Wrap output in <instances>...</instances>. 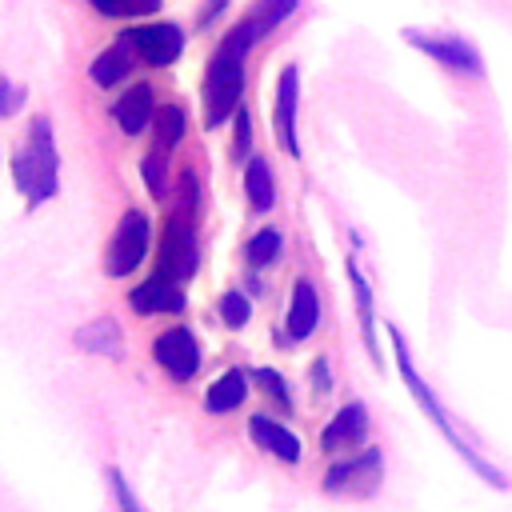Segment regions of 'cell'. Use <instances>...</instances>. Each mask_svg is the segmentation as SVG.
<instances>
[{"mask_svg": "<svg viewBox=\"0 0 512 512\" xmlns=\"http://www.w3.org/2000/svg\"><path fill=\"white\" fill-rule=\"evenodd\" d=\"M320 316H324V300H320L316 280L296 276V280H292V292H288L284 328L276 332V340H280L284 348H288V344H304V340H312L316 328H320Z\"/></svg>", "mask_w": 512, "mask_h": 512, "instance_id": "obj_10", "label": "cell"}, {"mask_svg": "<svg viewBox=\"0 0 512 512\" xmlns=\"http://www.w3.org/2000/svg\"><path fill=\"white\" fill-rule=\"evenodd\" d=\"M388 340H392V352H396V372H400V380L408 384V392H412V400L420 404V412L436 424V432L452 444V452H456V456H460V460H464V464H468L484 484H492V488H500V492H504V488H508V476H504V472H500V468H496V464H492V460H488V456H484V452H480V448H476V444L456 428V420L448 416V408L440 404V396H436V392L428 388V380L416 372L412 352H408V340H404V332H400L396 324H388Z\"/></svg>", "mask_w": 512, "mask_h": 512, "instance_id": "obj_2", "label": "cell"}, {"mask_svg": "<svg viewBox=\"0 0 512 512\" xmlns=\"http://www.w3.org/2000/svg\"><path fill=\"white\" fill-rule=\"evenodd\" d=\"M8 172H12V188L24 196L28 212L44 208L60 192V148H56V136H52V120L44 112L28 120V136L12 152Z\"/></svg>", "mask_w": 512, "mask_h": 512, "instance_id": "obj_3", "label": "cell"}, {"mask_svg": "<svg viewBox=\"0 0 512 512\" xmlns=\"http://www.w3.org/2000/svg\"><path fill=\"white\" fill-rule=\"evenodd\" d=\"M252 48L256 44L236 24L216 40V48L204 64V84H200L204 128H224L236 116V108L244 104V80H248V52Z\"/></svg>", "mask_w": 512, "mask_h": 512, "instance_id": "obj_1", "label": "cell"}, {"mask_svg": "<svg viewBox=\"0 0 512 512\" xmlns=\"http://www.w3.org/2000/svg\"><path fill=\"white\" fill-rule=\"evenodd\" d=\"M252 384L272 400L276 412H292V408H296L292 388H288V380H284L280 368H272V364H256V368H252Z\"/></svg>", "mask_w": 512, "mask_h": 512, "instance_id": "obj_24", "label": "cell"}, {"mask_svg": "<svg viewBox=\"0 0 512 512\" xmlns=\"http://www.w3.org/2000/svg\"><path fill=\"white\" fill-rule=\"evenodd\" d=\"M136 64H140V60H136V52H132V40H128V32H120L112 44H104V48L92 56L88 80H92L96 88H104V92H116V88L132 76Z\"/></svg>", "mask_w": 512, "mask_h": 512, "instance_id": "obj_16", "label": "cell"}, {"mask_svg": "<svg viewBox=\"0 0 512 512\" xmlns=\"http://www.w3.org/2000/svg\"><path fill=\"white\" fill-rule=\"evenodd\" d=\"M296 112H300V68L284 64L276 72L272 84V128H276V144L300 160V136H296Z\"/></svg>", "mask_w": 512, "mask_h": 512, "instance_id": "obj_11", "label": "cell"}, {"mask_svg": "<svg viewBox=\"0 0 512 512\" xmlns=\"http://www.w3.org/2000/svg\"><path fill=\"white\" fill-rule=\"evenodd\" d=\"M308 384H312V396H316V400L332 396L336 376H332V360H328V352H316V356H312V364H308Z\"/></svg>", "mask_w": 512, "mask_h": 512, "instance_id": "obj_30", "label": "cell"}, {"mask_svg": "<svg viewBox=\"0 0 512 512\" xmlns=\"http://www.w3.org/2000/svg\"><path fill=\"white\" fill-rule=\"evenodd\" d=\"M128 308L136 316H180L188 308V292L176 276L152 268L136 288H128Z\"/></svg>", "mask_w": 512, "mask_h": 512, "instance_id": "obj_12", "label": "cell"}, {"mask_svg": "<svg viewBox=\"0 0 512 512\" xmlns=\"http://www.w3.org/2000/svg\"><path fill=\"white\" fill-rule=\"evenodd\" d=\"M152 364L172 380V384H188L196 380L200 364H204V352H200V340L188 324H168L152 336Z\"/></svg>", "mask_w": 512, "mask_h": 512, "instance_id": "obj_8", "label": "cell"}, {"mask_svg": "<svg viewBox=\"0 0 512 512\" xmlns=\"http://www.w3.org/2000/svg\"><path fill=\"white\" fill-rule=\"evenodd\" d=\"M380 480H384V452L376 444H368V448L332 456V464L320 476V488H324V496L368 500L380 492Z\"/></svg>", "mask_w": 512, "mask_h": 512, "instance_id": "obj_4", "label": "cell"}, {"mask_svg": "<svg viewBox=\"0 0 512 512\" xmlns=\"http://www.w3.org/2000/svg\"><path fill=\"white\" fill-rule=\"evenodd\" d=\"M252 392V368H224L208 388H204V412L224 416L236 412Z\"/></svg>", "mask_w": 512, "mask_h": 512, "instance_id": "obj_20", "label": "cell"}, {"mask_svg": "<svg viewBox=\"0 0 512 512\" xmlns=\"http://www.w3.org/2000/svg\"><path fill=\"white\" fill-rule=\"evenodd\" d=\"M124 32L132 40L136 60L148 64V68H172L184 56V44H188V32L172 20H144V24L124 28Z\"/></svg>", "mask_w": 512, "mask_h": 512, "instance_id": "obj_9", "label": "cell"}, {"mask_svg": "<svg viewBox=\"0 0 512 512\" xmlns=\"http://www.w3.org/2000/svg\"><path fill=\"white\" fill-rule=\"evenodd\" d=\"M184 132H188V112H184V104H176V100L160 104L156 116H152V128H148L152 148L164 152V156H172V152L184 144Z\"/></svg>", "mask_w": 512, "mask_h": 512, "instance_id": "obj_22", "label": "cell"}, {"mask_svg": "<svg viewBox=\"0 0 512 512\" xmlns=\"http://www.w3.org/2000/svg\"><path fill=\"white\" fill-rule=\"evenodd\" d=\"M244 292H248L252 300H256V296H264V280H260V272H252V268H248V280H244Z\"/></svg>", "mask_w": 512, "mask_h": 512, "instance_id": "obj_35", "label": "cell"}, {"mask_svg": "<svg viewBox=\"0 0 512 512\" xmlns=\"http://www.w3.org/2000/svg\"><path fill=\"white\" fill-rule=\"evenodd\" d=\"M176 212L184 216H196L200 220V208H204V188H200V176L192 168H180L176 172V200H172Z\"/></svg>", "mask_w": 512, "mask_h": 512, "instance_id": "obj_27", "label": "cell"}, {"mask_svg": "<svg viewBox=\"0 0 512 512\" xmlns=\"http://www.w3.org/2000/svg\"><path fill=\"white\" fill-rule=\"evenodd\" d=\"M24 84H12L8 76H0V120H12L24 108Z\"/></svg>", "mask_w": 512, "mask_h": 512, "instance_id": "obj_31", "label": "cell"}, {"mask_svg": "<svg viewBox=\"0 0 512 512\" xmlns=\"http://www.w3.org/2000/svg\"><path fill=\"white\" fill-rule=\"evenodd\" d=\"M216 316H220V324H224L228 332L248 328V320H252V296H248L244 288H228V292H220V300H216Z\"/></svg>", "mask_w": 512, "mask_h": 512, "instance_id": "obj_25", "label": "cell"}, {"mask_svg": "<svg viewBox=\"0 0 512 512\" xmlns=\"http://www.w3.org/2000/svg\"><path fill=\"white\" fill-rule=\"evenodd\" d=\"M300 8V0H252L248 4V12L236 20V28L252 40V44H260L264 36H272L292 12Z\"/></svg>", "mask_w": 512, "mask_h": 512, "instance_id": "obj_21", "label": "cell"}, {"mask_svg": "<svg viewBox=\"0 0 512 512\" xmlns=\"http://www.w3.org/2000/svg\"><path fill=\"white\" fill-rule=\"evenodd\" d=\"M284 260V232L276 224H264L256 228L248 240H244V264L252 272H264V268H276Z\"/></svg>", "mask_w": 512, "mask_h": 512, "instance_id": "obj_23", "label": "cell"}, {"mask_svg": "<svg viewBox=\"0 0 512 512\" xmlns=\"http://www.w3.org/2000/svg\"><path fill=\"white\" fill-rule=\"evenodd\" d=\"M240 180H244V200H248L252 216H264V212L276 208L280 192H276V172H272V160L268 156L252 152L248 164H244V172H240Z\"/></svg>", "mask_w": 512, "mask_h": 512, "instance_id": "obj_19", "label": "cell"}, {"mask_svg": "<svg viewBox=\"0 0 512 512\" xmlns=\"http://www.w3.org/2000/svg\"><path fill=\"white\" fill-rule=\"evenodd\" d=\"M72 344L80 352L104 356V360H124V352H128V336H124V328H120L116 316H92V320H84L72 332Z\"/></svg>", "mask_w": 512, "mask_h": 512, "instance_id": "obj_17", "label": "cell"}, {"mask_svg": "<svg viewBox=\"0 0 512 512\" xmlns=\"http://www.w3.org/2000/svg\"><path fill=\"white\" fill-rule=\"evenodd\" d=\"M156 268L176 276L180 284L196 276L200 268V220L184 216V212H168L164 232H160V248H156Z\"/></svg>", "mask_w": 512, "mask_h": 512, "instance_id": "obj_6", "label": "cell"}, {"mask_svg": "<svg viewBox=\"0 0 512 512\" xmlns=\"http://www.w3.org/2000/svg\"><path fill=\"white\" fill-rule=\"evenodd\" d=\"M160 100H156V88L148 80H136L128 84L116 100H112V120L124 136H144L152 128V116H156Z\"/></svg>", "mask_w": 512, "mask_h": 512, "instance_id": "obj_15", "label": "cell"}, {"mask_svg": "<svg viewBox=\"0 0 512 512\" xmlns=\"http://www.w3.org/2000/svg\"><path fill=\"white\" fill-rule=\"evenodd\" d=\"M104 480H108V492H112V504H116V512H144L140 496L132 492V484L124 480V472H120L116 464H108V468H104Z\"/></svg>", "mask_w": 512, "mask_h": 512, "instance_id": "obj_29", "label": "cell"}, {"mask_svg": "<svg viewBox=\"0 0 512 512\" xmlns=\"http://www.w3.org/2000/svg\"><path fill=\"white\" fill-rule=\"evenodd\" d=\"M404 40L428 56L432 64L456 72V76H468V80H480L484 76V56L476 52V44H468L464 36L456 32H428V28H404Z\"/></svg>", "mask_w": 512, "mask_h": 512, "instance_id": "obj_7", "label": "cell"}, {"mask_svg": "<svg viewBox=\"0 0 512 512\" xmlns=\"http://www.w3.org/2000/svg\"><path fill=\"white\" fill-rule=\"evenodd\" d=\"M228 124H232V144H228V156L236 160V168H244V164H248V156L256 152V148H252V112L240 104V108H236V116H232Z\"/></svg>", "mask_w": 512, "mask_h": 512, "instance_id": "obj_28", "label": "cell"}, {"mask_svg": "<svg viewBox=\"0 0 512 512\" xmlns=\"http://www.w3.org/2000/svg\"><path fill=\"white\" fill-rule=\"evenodd\" d=\"M168 176H172L168 156H164V152H156V148H148V152L140 156V180L148 184V192H152L156 200H164V196H168Z\"/></svg>", "mask_w": 512, "mask_h": 512, "instance_id": "obj_26", "label": "cell"}, {"mask_svg": "<svg viewBox=\"0 0 512 512\" xmlns=\"http://www.w3.org/2000/svg\"><path fill=\"white\" fill-rule=\"evenodd\" d=\"M164 8V0H120V20H148Z\"/></svg>", "mask_w": 512, "mask_h": 512, "instance_id": "obj_33", "label": "cell"}, {"mask_svg": "<svg viewBox=\"0 0 512 512\" xmlns=\"http://www.w3.org/2000/svg\"><path fill=\"white\" fill-rule=\"evenodd\" d=\"M368 404L364 400H348L336 408V416L320 428V452L332 460V456H344V452H356L364 448L368 440Z\"/></svg>", "mask_w": 512, "mask_h": 512, "instance_id": "obj_13", "label": "cell"}, {"mask_svg": "<svg viewBox=\"0 0 512 512\" xmlns=\"http://www.w3.org/2000/svg\"><path fill=\"white\" fill-rule=\"evenodd\" d=\"M344 276H348V284H352V304H356V320H360V340H364L372 364L384 368L380 344H376V300H372V284H368V276L360 272L356 256H344Z\"/></svg>", "mask_w": 512, "mask_h": 512, "instance_id": "obj_18", "label": "cell"}, {"mask_svg": "<svg viewBox=\"0 0 512 512\" xmlns=\"http://www.w3.org/2000/svg\"><path fill=\"white\" fill-rule=\"evenodd\" d=\"M248 440H252L260 452H268L272 460L288 464V468L304 460V444H300V436H296L288 424H280L272 412H252V416H248Z\"/></svg>", "mask_w": 512, "mask_h": 512, "instance_id": "obj_14", "label": "cell"}, {"mask_svg": "<svg viewBox=\"0 0 512 512\" xmlns=\"http://www.w3.org/2000/svg\"><path fill=\"white\" fill-rule=\"evenodd\" d=\"M228 8H232V0H204V4H200V12H196V32L216 28V20H220Z\"/></svg>", "mask_w": 512, "mask_h": 512, "instance_id": "obj_32", "label": "cell"}, {"mask_svg": "<svg viewBox=\"0 0 512 512\" xmlns=\"http://www.w3.org/2000/svg\"><path fill=\"white\" fill-rule=\"evenodd\" d=\"M88 4H92L96 16H104V20H120V0H88Z\"/></svg>", "mask_w": 512, "mask_h": 512, "instance_id": "obj_34", "label": "cell"}, {"mask_svg": "<svg viewBox=\"0 0 512 512\" xmlns=\"http://www.w3.org/2000/svg\"><path fill=\"white\" fill-rule=\"evenodd\" d=\"M152 252V216L144 208H124L116 220L108 244H104V276L108 280H128L132 272L144 268Z\"/></svg>", "mask_w": 512, "mask_h": 512, "instance_id": "obj_5", "label": "cell"}]
</instances>
